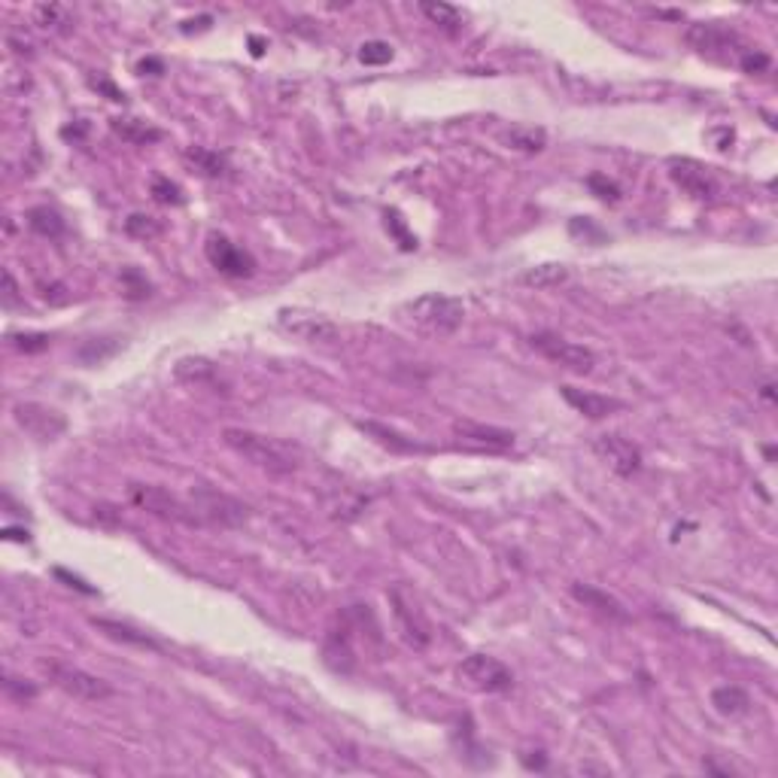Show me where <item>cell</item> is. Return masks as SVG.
I'll list each match as a JSON object with an SVG mask.
<instances>
[{"mask_svg": "<svg viewBox=\"0 0 778 778\" xmlns=\"http://www.w3.org/2000/svg\"><path fill=\"white\" fill-rule=\"evenodd\" d=\"M28 226L43 237L64 235V219H61L56 210H49V207H34V210L28 213Z\"/></svg>", "mask_w": 778, "mask_h": 778, "instance_id": "24", "label": "cell"}, {"mask_svg": "<svg viewBox=\"0 0 778 778\" xmlns=\"http://www.w3.org/2000/svg\"><path fill=\"white\" fill-rule=\"evenodd\" d=\"M712 705L723 718H742L751 712V697L736 684H723V688L712 690Z\"/></svg>", "mask_w": 778, "mask_h": 778, "instance_id": "18", "label": "cell"}, {"mask_svg": "<svg viewBox=\"0 0 778 778\" xmlns=\"http://www.w3.org/2000/svg\"><path fill=\"white\" fill-rule=\"evenodd\" d=\"M125 231L131 237H141V241H150V237L161 235V226L152 217H143V213H134V217H128L125 222Z\"/></svg>", "mask_w": 778, "mask_h": 778, "instance_id": "28", "label": "cell"}, {"mask_svg": "<svg viewBox=\"0 0 778 778\" xmlns=\"http://www.w3.org/2000/svg\"><path fill=\"white\" fill-rule=\"evenodd\" d=\"M359 429H365L368 435H374L383 447H389V450H396V453H417V450H423L414 438H405V435L392 432V429L380 426V423H359Z\"/></svg>", "mask_w": 778, "mask_h": 778, "instance_id": "23", "label": "cell"}, {"mask_svg": "<svg viewBox=\"0 0 778 778\" xmlns=\"http://www.w3.org/2000/svg\"><path fill=\"white\" fill-rule=\"evenodd\" d=\"M13 417L30 438H37V441H56L67 429L64 414L40 402H19L13 407Z\"/></svg>", "mask_w": 778, "mask_h": 778, "instance_id": "10", "label": "cell"}, {"mask_svg": "<svg viewBox=\"0 0 778 778\" xmlns=\"http://www.w3.org/2000/svg\"><path fill=\"white\" fill-rule=\"evenodd\" d=\"M222 441H226L228 450H235L237 457L246 459L250 466L261 468L268 474H292L298 468V450L280 438L271 435H259L252 429H237L228 426L222 429Z\"/></svg>", "mask_w": 778, "mask_h": 778, "instance_id": "1", "label": "cell"}, {"mask_svg": "<svg viewBox=\"0 0 778 778\" xmlns=\"http://www.w3.org/2000/svg\"><path fill=\"white\" fill-rule=\"evenodd\" d=\"M453 432H457L459 444L474 447V450H508V447H514V432L496 429V426H483V423H472V420L453 423Z\"/></svg>", "mask_w": 778, "mask_h": 778, "instance_id": "12", "label": "cell"}, {"mask_svg": "<svg viewBox=\"0 0 778 778\" xmlns=\"http://www.w3.org/2000/svg\"><path fill=\"white\" fill-rule=\"evenodd\" d=\"M572 593H575L577 603H584L587 608H596L599 614H608V618H614V620H627V611H623V605L614 596H608L605 590L587 587V584H575Z\"/></svg>", "mask_w": 778, "mask_h": 778, "instance_id": "19", "label": "cell"}, {"mask_svg": "<svg viewBox=\"0 0 778 778\" xmlns=\"http://www.w3.org/2000/svg\"><path fill=\"white\" fill-rule=\"evenodd\" d=\"M174 377L180 383H189V387H204V383H213L219 377L217 362H210L207 356H186L174 365Z\"/></svg>", "mask_w": 778, "mask_h": 778, "instance_id": "16", "label": "cell"}, {"mask_svg": "<svg viewBox=\"0 0 778 778\" xmlns=\"http://www.w3.org/2000/svg\"><path fill=\"white\" fill-rule=\"evenodd\" d=\"M192 508L198 511V520H210L217 526H244L250 520V508L237 502L228 492H219L213 487H195L192 490Z\"/></svg>", "mask_w": 778, "mask_h": 778, "instance_id": "7", "label": "cell"}, {"mask_svg": "<svg viewBox=\"0 0 778 778\" xmlns=\"http://www.w3.org/2000/svg\"><path fill=\"white\" fill-rule=\"evenodd\" d=\"M95 89L107 91V95H110V101H125V91H119L113 82H107V80H95Z\"/></svg>", "mask_w": 778, "mask_h": 778, "instance_id": "36", "label": "cell"}, {"mask_svg": "<svg viewBox=\"0 0 778 778\" xmlns=\"http://www.w3.org/2000/svg\"><path fill=\"white\" fill-rule=\"evenodd\" d=\"M423 15H426L429 21H435V25H444V28H457L459 25V10L450 4H420Z\"/></svg>", "mask_w": 778, "mask_h": 778, "instance_id": "27", "label": "cell"}, {"mask_svg": "<svg viewBox=\"0 0 778 778\" xmlns=\"http://www.w3.org/2000/svg\"><path fill=\"white\" fill-rule=\"evenodd\" d=\"M669 174H672V180L688 192L690 198H712L714 189H718L712 176L705 174V167L690 158H672L669 161Z\"/></svg>", "mask_w": 778, "mask_h": 778, "instance_id": "13", "label": "cell"}, {"mask_svg": "<svg viewBox=\"0 0 778 778\" xmlns=\"http://www.w3.org/2000/svg\"><path fill=\"white\" fill-rule=\"evenodd\" d=\"M529 344H533L544 359H551L553 365L569 368V372H575V374H590L593 365H596V356H593L590 346L566 341V338H560L553 332H538V335L529 338Z\"/></svg>", "mask_w": 778, "mask_h": 778, "instance_id": "8", "label": "cell"}, {"mask_svg": "<svg viewBox=\"0 0 778 778\" xmlns=\"http://www.w3.org/2000/svg\"><path fill=\"white\" fill-rule=\"evenodd\" d=\"M128 496H131V502L141 508V511L156 514V517H161V520L198 523L195 508H189L186 502H180V499H176L171 490L156 487V483H131Z\"/></svg>", "mask_w": 778, "mask_h": 778, "instance_id": "6", "label": "cell"}, {"mask_svg": "<svg viewBox=\"0 0 778 778\" xmlns=\"http://www.w3.org/2000/svg\"><path fill=\"white\" fill-rule=\"evenodd\" d=\"M562 398L575 407L577 414L590 420H603V417H611L614 411H620L623 402L620 398H611V396H599V392H587V389H575V387H560Z\"/></svg>", "mask_w": 778, "mask_h": 778, "instance_id": "14", "label": "cell"}, {"mask_svg": "<svg viewBox=\"0 0 778 778\" xmlns=\"http://www.w3.org/2000/svg\"><path fill=\"white\" fill-rule=\"evenodd\" d=\"M499 141H502L508 150H517V152H526V156H533V152H542L544 146H548V134H544V128L511 125L508 131H502V134H499Z\"/></svg>", "mask_w": 778, "mask_h": 778, "instance_id": "17", "label": "cell"}, {"mask_svg": "<svg viewBox=\"0 0 778 778\" xmlns=\"http://www.w3.org/2000/svg\"><path fill=\"white\" fill-rule=\"evenodd\" d=\"M119 350V344L110 341V338H101V341H86L76 350V356H80V362H86V365H95V362H101L107 356H113V353Z\"/></svg>", "mask_w": 778, "mask_h": 778, "instance_id": "26", "label": "cell"}, {"mask_svg": "<svg viewBox=\"0 0 778 778\" xmlns=\"http://www.w3.org/2000/svg\"><path fill=\"white\" fill-rule=\"evenodd\" d=\"M37 15V25L40 28H58V25H67V10L58 4H40L34 10Z\"/></svg>", "mask_w": 778, "mask_h": 778, "instance_id": "32", "label": "cell"}, {"mask_svg": "<svg viewBox=\"0 0 778 778\" xmlns=\"http://www.w3.org/2000/svg\"><path fill=\"white\" fill-rule=\"evenodd\" d=\"M189 161H195L198 171L207 174V176H219L226 174V161H222V156H217V152L204 150V146H192V150L186 152Z\"/></svg>", "mask_w": 778, "mask_h": 778, "instance_id": "25", "label": "cell"}, {"mask_svg": "<svg viewBox=\"0 0 778 778\" xmlns=\"http://www.w3.org/2000/svg\"><path fill=\"white\" fill-rule=\"evenodd\" d=\"M4 690H6V697L19 699V703H30V699H37V684L25 681V678H15V675L4 678Z\"/></svg>", "mask_w": 778, "mask_h": 778, "instance_id": "31", "label": "cell"}, {"mask_svg": "<svg viewBox=\"0 0 778 778\" xmlns=\"http://www.w3.org/2000/svg\"><path fill=\"white\" fill-rule=\"evenodd\" d=\"M10 341H13V346H19V350H25V353H40L49 346V338L46 335H10Z\"/></svg>", "mask_w": 778, "mask_h": 778, "instance_id": "34", "label": "cell"}, {"mask_svg": "<svg viewBox=\"0 0 778 778\" xmlns=\"http://www.w3.org/2000/svg\"><path fill=\"white\" fill-rule=\"evenodd\" d=\"M520 280H523V286H529V289H553V286H560V283L569 280V268L562 265V261H544V265L529 268Z\"/></svg>", "mask_w": 778, "mask_h": 778, "instance_id": "20", "label": "cell"}, {"mask_svg": "<svg viewBox=\"0 0 778 778\" xmlns=\"http://www.w3.org/2000/svg\"><path fill=\"white\" fill-rule=\"evenodd\" d=\"M137 71H141V73H146V71H158V73H161V61H152V58H150V61H141V67H137Z\"/></svg>", "mask_w": 778, "mask_h": 778, "instance_id": "38", "label": "cell"}, {"mask_svg": "<svg viewBox=\"0 0 778 778\" xmlns=\"http://www.w3.org/2000/svg\"><path fill=\"white\" fill-rule=\"evenodd\" d=\"M769 67V56L766 52H745L742 56V71L745 73H760Z\"/></svg>", "mask_w": 778, "mask_h": 778, "instance_id": "35", "label": "cell"}, {"mask_svg": "<svg viewBox=\"0 0 778 778\" xmlns=\"http://www.w3.org/2000/svg\"><path fill=\"white\" fill-rule=\"evenodd\" d=\"M277 322L286 335L307 344H335L341 338V329L332 320L317 311H304V307H283L277 313Z\"/></svg>", "mask_w": 778, "mask_h": 778, "instance_id": "5", "label": "cell"}, {"mask_svg": "<svg viewBox=\"0 0 778 778\" xmlns=\"http://www.w3.org/2000/svg\"><path fill=\"white\" fill-rule=\"evenodd\" d=\"M462 317H466V304L453 295H441V292H429V295H420L405 304V320L429 335L457 332Z\"/></svg>", "mask_w": 778, "mask_h": 778, "instance_id": "2", "label": "cell"}, {"mask_svg": "<svg viewBox=\"0 0 778 778\" xmlns=\"http://www.w3.org/2000/svg\"><path fill=\"white\" fill-rule=\"evenodd\" d=\"M204 252H207V259H210V265L226 277H250L252 271H256V261H252L250 252L241 250V246H235L226 235H217V231L207 237Z\"/></svg>", "mask_w": 778, "mask_h": 778, "instance_id": "11", "label": "cell"}, {"mask_svg": "<svg viewBox=\"0 0 778 778\" xmlns=\"http://www.w3.org/2000/svg\"><path fill=\"white\" fill-rule=\"evenodd\" d=\"M593 450H596V457L620 477H633L638 474V468H642V450H638V444H633L620 432L596 435L593 438Z\"/></svg>", "mask_w": 778, "mask_h": 778, "instance_id": "9", "label": "cell"}, {"mask_svg": "<svg viewBox=\"0 0 778 778\" xmlns=\"http://www.w3.org/2000/svg\"><path fill=\"white\" fill-rule=\"evenodd\" d=\"M359 58L365 61V64H387V61H392V46L383 43V40H368L362 43L359 49Z\"/></svg>", "mask_w": 778, "mask_h": 778, "instance_id": "30", "label": "cell"}, {"mask_svg": "<svg viewBox=\"0 0 778 778\" xmlns=\"http://www.w3.org/2000/svg\"><path fill=\"white\" fill-rule=\"evenodd\" d=\"M688 43L697 52H703V56H714V52L736 49L739 37L733 34V30H727L721 25H705V21H699V25L688 28Z\"/></svg>", "mask_w": 778, "mask_h": 778, "instance_id": "15", "label": "cell"}, {"mask_svg": "<svg viewBox=\"0 0 778 778\" xmlns=\"http://www.w3.org/2000/svg\"><path fill=\"white\" fill-rule=\"evenodd\" d=\"M459 681L477 693H505L511 690L514 675L502 660L490 654H472L459 663Z\"/></svg>", "mask_w": 778, "mask_h": 778, "instance_id": "4", "label": "cell"}, {"mask_svg": "<svg viewBox=\"0 0 778 778\" xmlns=\"http://www.w3.org/2000/svg\"><path fill=\"white\" fill-rule=\"evenodd\" d=\"M113 131L128 143H137V146H146V143H156L161 141V131L146 125V122H137V119H115L113 122Z\"/></svg>", "mask_w": 778, "mask_h": 778, "instance_id": "22", "label": "cell"}, {"mask_svg": "<svg viewBox=\"0 0 778 778\" xmlns=\"http://www.w3.org/2000/svg\"><path fill=\"white\" fill-rule=\"evenodd\" d=\"M587 186H590L593 192H596V195L603 198V201H618V198H620L618 183L608 180V176H603V174H593L590 180H587Z\"/></svg>", "mask_w": 778, "mask_h": 778, "instance_id": "33", "label": "cell"}, {"mask_svg": "<svg viewBox=\"0 0 778 778\" xmlns=\"http://www.w3.org/2000/svg\"><path fill=\"white\" fill-rule=\"evenodd\" d=\"M152 198L158 204H183V189L167 180V176H156L152 180Z\"/></svg>", "mask_w": 778, "mask_h": 778, "instance_id": "29", "label": "cell"}, {"mask_svg": "<svg viewBox=\"0 0 778 778\" xmlns=\"http://www.w3.org/2000/svg\"><path fill=\"white\" fill-rule=\"evenodd\" d=\"M6 538H15V542H28V533H15V529H6Z\"/></svg>", "mask_w": 778, "mask_h": 778, "instance_id": "39", "label": "cell"}, {"mask_svg": "<svg viewBox=\"0 0 778 778\" xmlns=\"http://www.w3.org/2000/svg\"><path fill=\"white\" fill-rule=\"evenodd\" d=\"M4 304H15V280L10 271H4Z\"/></svg>", "mask_w": 778, "mask_h": 778, "instance_id": "37", "label": "cell"}, {"mask_svg": "<svg viewBox=\"0 0 778 778\" xmlns=\"http://www.w3.org/2000/svg\"><path fill=\"white\" fill-rule=\"evenodd\" d=\"M40 669L49 675V681L56 684L58 690H64L67 697L80 699V703H101V699H110L113 697V688L104 681V678L86 672V669H76V666H67V663H40Z\"/></svg>", "mask_w": 778, "mask_h": 778, "instance_id": "3", "label": "cell"}, {"mask_svg": "<svg viewBox=\"0 0 778 778\" xmlns=\"http://www.w3.org/2000/svg\"><path fill=\"white\" fill-rule=\"evenodd\" d=\"M91 623H95V627L101 629L104 636L115 638V642H128V645H137V648H146V651H161V645L156 642V638H150L146 633H137L134 627H125V623H119V620L95 618Z\"/></svg>", "mask_w": 778, "mask_h": 778, "instance_id": "21", "label": "cell"}]
</instances>
